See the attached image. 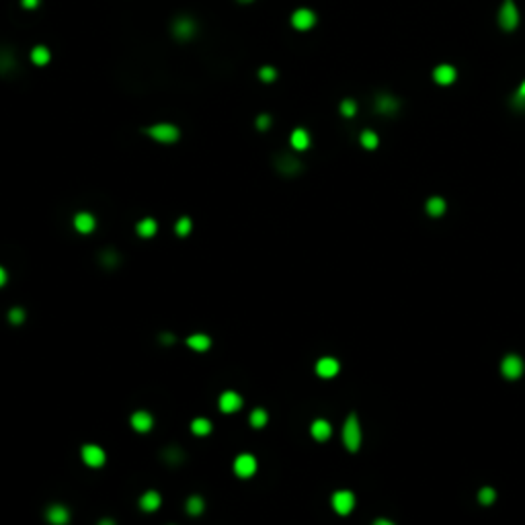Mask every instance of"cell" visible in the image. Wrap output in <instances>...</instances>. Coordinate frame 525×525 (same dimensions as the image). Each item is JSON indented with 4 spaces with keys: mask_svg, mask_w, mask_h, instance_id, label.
Returning <instances> with one entry per match:
<instances>
[{
    "mask_svg": "<svg viewBox=\"0 0 525 525\" xmlns=\"http://www.w3.org/2000/svg\"><path fill=\"white\" fill-rule=\"evenodd\" d=\"M289 142H292V146H294L296 150H306V148L310 146V136H308V132H306V130L298 128V130H294V132H292Z\"/></svg>",
    "mask_w": 525,
    "mask_h": 525,
    "instance_id": "cell-20",
    "label": "cell"
},
{
    "mask_svg": "<svg viewBox=\"0 0 525 525\" xmlns=\"http://www.w3.org/2000/svg\"><path fill=\"white\" fill-rule=\"evenodd\" d=\"M238 2H242V4H248V2H252V0H238Z\"/></svg>",
    "mask_w": 525,
    "mask_h": 525,
    "instance_id": "cell-42",
    "label": "cell"
},
{
    "mask_svg": "<svg viewBox=\"0 0 525 525\" xmlns=\"http://www.w3.org/2000/svg\"><path fill=\"white\" fill-rule=\"evenodd\" d=\"M8 320H10L12 324H23V322H25V310L12 308V310L8 312Z\"/></svg>",
    "mask_w": 525,
    "mask_h": 525,
    "instance_id": "cell-33",
    "label": "cell"
},
{
    "mask_svg": "<svg viewBox=\"0 0 525 525\" xmlns=\"http://www.w3.org/2000/svg\"><path fill=\"white\" fill-rule=\"evenodd\" d=\"M259 78H261L263 82H273V80L277 78V70H275L273 66H263V68L259 70Z\"/></svg>",
    "mask_w": 525,
    "mask_h": 525,
    "instance_id": "cell-30",
    "label": "cell"
},
{
    "mask_svg": "<svg viewBox=\"0 0 525 525\" xmlns=\"http://www.w3.org/2000/svg\"><path fill=\"white\" fill-rule=\"evenodd\" d=\"M333 507L339 515H349L355 507V497L349 491H339L333 495Z\"/></svg>",
    "mask_w": 525,
    "mask_h": 525,
    "instance_id": "cell-6",
    "label": "cell"
},
{
    "mask_svg": "<svg viewBox=\"0 0 525 525\" xmlns=\"http://www.w3.org/2000/svg\"><path fill=\"white\" fill-rule=\"evenodd\" d=\"M173 35L176 39H191L195 35V23L189 16H180L173 23Z\"/></svg>",
    "mask_w": 525,
    "mask_h": 525,
    "instance_id": "cell-10",
    "label": "cell"
},
{
    "mask_svg": "<svg viewBox=\"0 0 525 525\" xmlns=\"http://www.w3.org/2000/svg\"><path fill=\"white\" fill-rule=\"evenodd\" d=\"M343 441L347 445L349 451H357L359 445H361V429H359V423H357V417L351 414L349 419L345 421V427H343Z\"/></svg>",
    "mask_w": 525,
    "mask_h": 525,
    "instance_id": "cell-1",
    "label": "cell"
},
{
    "mask_svg": "<svg viewBox=\"0 0 525 525\" xmlns=\"http://www.w3.org/2000/svg\"><path fill=\"white\" fill-rule=\"evenodd\" d=\"M152 425H154V419H152L150 412L138 410V412L132 414V427H134V431H138V433H148V431L152 429Z\"/></svg>",
    "mask_w": 525,
    "mask_h": 525,
    "instance_id": "cell-11",
    "label": "cell"
},
{
    "mask_svg": "<svg viewBox=\"0 0 525 525\" xmlns=\"http://www.w3.org/2000/svg\"><path fill=\"white\" fill-rule=\"evenodd\" d=\"M150 138L156 140V142H162V144H173L178 138V128L173 125V123H156L148 130Z\"/></svg>",
    "mask_w": 525,
    "mask_h": 525,
    "instance_id": "cell-2",
    "label": "cell"
},
{
    "mask_svg": "<svg viewBox=\"0 0 525 525\" xmlns=\"http://www.w3.org/2000/svg\"><path fill=\"white\" fill-rule=\"evenodd\" d=\"M97 222H95V215L88 213V211H80L74 215V228L80 232V234H90L95 230Z\"/></svg>",
    "mask_w": 525,
    "mask_h": 525,
    "instance_id": "cell-13",
    "label": "cell"
},
{
    "mask_svg": "<svg viewBox=\"0 0 525 525\" xmlns=\"http://www.w3.org/2000/svg\"><path fill=\"white\" fill-rule=\"evenodd\" d=\"M240 406H242V396H240V394L228 390V392H224V394L220 396V410H222V412L232 414V412H236Z\"/></svg>",
    "mask_w": 525,
    "mask_h": 525,
    "instance_id": "cell-9",
    "label": "cell"
},
{
    "mask_svg": "<svg viewBox=\"0 0 525 525\" xmlns=\"http://www.w3.org/2000/svg\"><path fill=\"white\" fill-rule=\"evenodd\" d=\"M162 460H165L169 466H178V464L185 460V454H183V449H180V447L171 445V447H167V449L162 451Z\"/></svg>",
    "mask_w": 525,
    "mask_h": 525,
    "instance_id": "cell-22",
    "label": "cell"
},
{
    "mask_svg": "<svg viewBox=\"0 0 525 525\" xmlns=\"http://www.w3.org/2000/svg\"><path fill=\"white\" fill-rule=\"evenodd\" d=\"M433 78H435V82H439V84H451V82L456 80V70H454V66H449V64H441V66L435 68Z\"/></svg>",
    "mask_w": 525,
    "mask_h": 525,
    "instance_id": "cell-15",
    "label": "cell"
},
{
    "mask_svg": "<svg viewBox=\"0 0 525 525\" xmlns=\"http://www.w3.org/2000/svg\"><path fill=\"white\" fill-rule=\"evenodd\" d=\"M375 107H377L379 113L390 115V113H394V111L398 109V101H396L394 97H390V95H382V97L375 101Z\"/></svg>",
    "mask_w": 525,
    "mask_h": 525,
    "instance_id": "cell-21",
    "label": "cell"
},
{
    "mask_svg": "<svg viewBox=\"0 0 525 525\" xmlns=\"http://www.w3.org/2000/svg\"><path fill=\"white\" fill-rule=\"evenodd\" d=\"M316 373L320 377H333L339 373V361L333 359V357H322L318 363H316Z\"/></svg>",
    "mask_w": 525,
    "mask_h": 525,
    "instance_id": "cell-14",
    "label": "cell"
},
{
    "mask_svg": "<svg viewBox=\"0 0 525 525\" xmlns=\"http://www.w3.org/2000/svg\"><path fill=\"white\" fill-rule=\"evenodd\" d=\"M101 259H103V265H105V267H113V265H117V261H119V257H117L115 252H111V250H109V252H103Z\"/></svg>",
    "mask_w": 525,
    "mask_h": 525,
    "instance_id": "cell-34",
    "label": "cell"
},
{
    "mask_svg": "<svg viewBox=\"0 0 525 525\" xmlns=\"http://www.w3.org/2000/svg\"><path fill=\"white\" fill-rule=\"evenodd\" d=\"M427 211H429L433 218L443 215V213H445V201H443L441 197H431V199L427 201Z\"/></svg>",
    "mask_w": 525,
    "mask_h": 525,
    "instance_id": "cell-26",
    "label": "cell"
},
{
    "mask_svg": "<svg viewBox=\"0 0 525 525\" xmlns=\"http://www.w3.org/2000/svg\"><path fill=\"white\" fill-rule=\"evenodd\" d=\"M501 369H503V375H505L507 379H515V377H519L521 371H523V361H521L517 355H507V357L503 359Z\"/></svg>",
    "mask_w": 525,
    "mask_h": 525,
    "instance_id": "cell-8",
    "label": "cell"
},
{
    "mask_svg": "<svg viewBox=\"0 0 525 525\" xmlns=\"http://www.w3.org/2000/svg\"><path fill=\"white\" fill-rule=\"evenodd\" d=\"M99 525H115V521H113V519H103Z\"/></svg>",
    "mask_w": 525,
    "mask_h": 525,
    "instance_id": "cell-41",
    "label": "cell"
},
{
    "mask_svg": "<svg viewBox=\"0 0 525 525\" xmlns=\"http://www.w3.org/2000/svg\"><path fill=\"white\" fill-rule=\"evenodd\" d=\"M140 507H142L146 513L156 511V509L160 507V495H158L156 491H148V493H144V495H142V499H140Z\"/></svg>",
    "mask_w": 525,
    "mask_h": 525,
    "instance_id": "cell-16",
    "label": "cell"
},
{
    "mask_svg": "<svg viewBox=\"0 0 525 525\" xmlns=\"http://www.w3.org/2000/svg\"><path fill=\"white\" fill-rule=\"evenodd\" d=\"M191 228H193V222H191V218H187V215H185V218H180L175 226L176 234H178L180 238L189 236V234H191Z\"/></svg>",
    "mask_w": 525,
    "mask_h": 525,
    "instance_id": "cell-28",
    "label": "cell"
},
{
    "mask_svg": "<svg viewBox=\"0 0 525 525\" xmlns=\"http://www.w3.org/2000/svg\"><path fill=\"white\" fill-rule=\"evenodd\" d=\"M312 437L316 439V441H327L329 437H331V433H333V429H331V425L327 423V421H322V419H318V421H314L312 423Z\"/></svg>",
    "mask_w": 525,
    "mask_h": 525,
    "instance_id": "cell-18",
    "label": "cell"
},
{
    "mask_svg": "<svg viewBox=\"0 0 525 525\" xmlns=\"http://www.w3.org/2000/svg\"><path fill=\"white\" fill-rule=\"evenodd\" d=\"M521 99H525V82L521 84V88H519V95H517V101H521Z\"/></svg>",
    "mask_w": 525,
    "mask_h": 525,
    "instance_id": "cell-39",
    "label": "cell"
},
{
    "mask_svg": "<svg viewBox=\"0 0 525 525\" xmlns=\"http://www.w3.org/2000/svg\"><path fill=\"white\" fill-rule=\"evenodd\" d=\"M373 525H394L392 521H388V519H377V521H373Z\"/></svg>",
    "mask_w": 525,
    "mask_h": 525,
    "instance_id": "cell-40",
    "label": "cell"
},
{
    "mask_svg": "<svg viewBox=\"0 0 525 525\" xmlns=\"http://www.w3.org/2000/svg\"><path fill=\"white\" fill-rule=\"evenodd\" d=\"M211 423L207 421V419H203V417H197L193 423H191V431H193V435H197V437H205V435H209L211 433Z\"/></svg>",
    "mask_w": 525,
    "mask_h": 525,
    "instance_id": "cell-23",
    "label": "cell"
},
{
    "mask_svg": "<svg viewBox=\"0 0 525 525\" xmlns=\"http://www.w3.org/2000/svg\"><path fill=\"white\" fill-rule=\"evenodd\" d=\"M361 144H363V148H367V150H373V148H377V144H379V140H377V136L373 134V132H363L361 134Z\"/></svg>",
    "mask_w": 525,
    "mask_h": 525,
    "instance_id": "cell-29",
    "label": "cell"
},
{
    "mask_svg": "<svg viewBox=\"0 0 525 525\" xmlns=\"http://www.w3.org/2000/svg\"><path fill=\"white\" fill-rule=\"evenodd\" d=\"M49 58H51V53H49V49H47L45 45H37V47H33V51H31V62H33L35 66H45V64L49 62Z\"/></svg>",
    "mask_w": 525,
    "mask_h": 525,
    "instance_id": "cell-24",
    "label": "cell"
},
{
    "mask_svg": "<svg viewBox=\"0 0 525 525\" xmlns=\"http://www.w3.org/2000/svg\"><path fill=\"white\" fill-rule=\"evenodd\" d=\"M267 412L263 410V408H255L252 412H250V425L255 427V429H261V427H265L267 425Z\"/></svg>",
    "mask_w": 525,
    "mask_h": 525,
    "instance_id": "cell-27",
    "label": "cell"
},
{
    "mask_svg": "<svg viewBox=\"0 0 525 525\" xmlns=\"http://www.w3.org/2000/svg\"><path fill=\"white\" fill-rule=\"evenodd\" d=\"M21 4H23L25 8H35V6L39 4V0H21Z\"/></svg>",
    "mask_w": 525,
    "mask_h": 525,
    "instance_id": "cell-36",
    "label": "cell"
},
{
    "mask_svg": "<svg viewBox=\"0 0 525 525\" xmlns=\"http://www.w3.org/2000/svg\"><path fill=\"white\" fill-rule=\"evenodd\" d=\"M355 111H357V105H355L353 99H345V101L341 103V113H343L345 117H353Z\"/></svg>",
    "mask_w": 525,
    "mask_h": 525,
    "instance_id": "cell-32",
    "label": "cell"
},
{
    "mask_svg": "<svg viewBox=\"0 0 525 525\" xmlns=\"http://www.w3.org/2000/svg\"><path fill=\"white\" fill-rule=\"evenodd\" d=\"M314 23H316V14L310 8H298L292 14V25L300 31H308L310 27H314Z\"/></svg>",
    "mask_w": 525,
    "mask_h": 525,
    "instance_id": "cell-7",
    "label": "cell"
},
{
    "mask_svg": "<svg viewBox=\"0 0 525 525\" xmlns=\"http://www.w3.org/2000/svg\"><path fill=\"white\" fill-rule=\"evenodd\" d=\"M8 281V275H6V271H4V267H0V287L4 285Z\"/></svg>",
    "mask_w": 525,
    "mask_h": 525,
    "instance_id": "cell-37",
    "label": "cell"
},
{
    "mask_svg": "<svg viewBox=\"0 0 525 525\" xmlns=\"http://www.w3.org/2000/svg\"><path fill=\"white\" fill-rule=\"evenodd\" d=\"M257 472V458L250 454H240L234 460V474L240 478H250Z\"/></svg>",
    "mask_w": 525,
    "mask_h": 525,
    "instance_id": "cell-4",
    "label": "cell"
},
{
    "mask_svg": "<svg viewBox=\"0 0 525 525\" xmlns=\"http://www.w3.org/2000/svg\"><path fill=\"white\" fill-rule=\"evenodd\" d=\"M162 343H175V337L173 335H162Z\"/></svg>",
    "mask_w": 525,
    "mask_h": 525,
    "instance_id": "cell-38",
    "label": "cell"
},
{
    "mask_svg": "<svg viewBox=\"0 0 525 525\" xmlns=\"http://www.w3.org/2000/svg\"><path fill=\"white\" fill-rule=\"evenodd\" d=\"M269 125H271V117H269V115H265V113H263V115H259V117H257V128H259L261 132H265Z\"/></svg>",
    "mask_w": 525,
    "mask_h": 525,
    "instance_id": "cell-35",
    "label": "cell"
},
{
    "mask_svg": "<svg viewBox=\"0 0 525 525\" xmlns=\"http://www.w3.org/2000/svg\"><path fill=\"white\" fill-rule=\"evenodd\" d=\"M45 519L51 525H66L70 521V511L64 505H51L45 513Z\"/></svg>",
    "mask_w": 525,
    "mask_h": 525,
    "instance_id": "cell-12",
    "label": "cell"
},
{
    "mask_svg": "<svg viewBox=\"0 0 525 525\" xmlns=\"http://www.w3.org/2000/svg\"><path fill=\"white\" fill-rule=\"evenodd\" d=\"M185 507H187V513H189V515L199 517V515L203 513V509H205V503H203L201 497L195 495V497H189V499H187V505H185Z\"/></svg>",
    "mask_w": 525,
    "mask_h": 525,
    "instance_id": "cell-25",
    "label": "cell"
},
{
    "mask_svg": "<svg viewBox=\"0 0 525 525\" xmlns=\"http://www.w3.org/2000/svg\"><path fill=\"white\" fill-rule=\"evenodd\" d=\"M82 460H84V464H86L88 468H101V466L105 464L107 456H105L103 447L90 443V445H84V447H82Z\"/></svg>",
    "mask_w": 525,
    "mask_h": 525,
    "instance_id": "cell-5",
    "label": "cell"
},
{
    "mask_svg": "<svg viewBox=\"0 0 525 525\" xmlns=\"http://www.w3.org/2000/svg\"><path fill=\"white\" fill-rule=\"evenodd\" d=\"M156 230H158V224H156V220H152V218H144V220H140L138 226H136V232H138L142 238H152V236L156 234Z\"/></svg>",
    "mask_w": 525,
    "mask_h": 525,
    "instance_id": "cell-19",
    "label": "cell"
},
{
    "mask_svg": "<svg viewBox=\"0 0 525 525\" xmlns=\"http://www.w3.org/2000/svg\"><path fill=\"white\" fill-rule=\"evenodd\" d=\"M187 345L193 351H197V353H205V351L211 347V339H209L207 335L197 333V335H191V337L187 339Z\"/></svg>",
    "mask_w": 525,
    "mask_h": 525,
    "instance_id": "cell-17",
    "label": "cell"
},
{
    "mask_svg": "<svg viewBox=\"0 0 525 525\" xmlns=\"http://www.w3.org/2000/svg\"><path fill=\"white\" fill-rule=\"evenodd\" d=\"M478 499H480V503H482V505H491V503H495L497 493H495L493 488H482V491H480V495H478Z\"/></svg>",
    "mask_w": 525,
    "mask_h": 525,
    "instance_id": "cell-31",
    "label": "cell"
},
{
    "mask_svg": "<svg viewBox=\"0 0 525 525\" xmlns=\"http://www.w3.org/2000/svg\"><path fill=\"white\" fill-rule=\"evenodd\" d=\"M519 23V12L513 4V0H505L503 6H501V12H499V25L505 29V31H513Z\"/></svg>",
    "mask_w": 525,
    "mask_h": 525,
    "instance_id": "cell-3",
    "label": "cell"
}]
</instances>
